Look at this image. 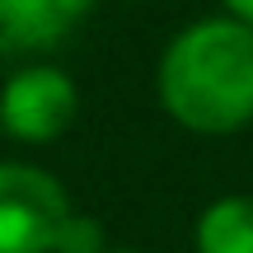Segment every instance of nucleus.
I'll use <instances>...</instances> for the list:
<instances>
[{
  "instance_id": "f257e3e1",
  "label": "nucleus",
  "mask_w": 253,
  "mask_h": 253,
  "mask_svg": "<svg viewBox=\"0 0 253 253\" xmlns=\"http://www.w3.org/2000/svg\"><path fill=\"white\" fill-rule=\"evenodd\" d=\"M160 108L183 131L230 136L253 122V28L211 14L169 38L155 71Z\"/></svg>"
},
{
  "instance_id": "f03ea898",
  "label": "nucleus",
  "mask_w": 253,
  "mask_h": 253,
  "mask_svg": "<svg viewBox=\"0 0 253 253\" xmlns=\"http://www.w3.org/2000/svg\"><path fill=\"white\" fill-rule=\"evenodd\" d=\"M71 220L75 207L56 173L0 160V253H61Z\"/></svg>"
},
{
  "instance_id": "7ed1b4c3",
  "label": "nucleus",
  "mask_w": 253,
  "mask_h": 253,
  "mask_svg": "<svg viewBox=\"0 0 253 253\" xmlns=\"http://www.w3.org/2000/svg\"><path fill=\"white\" fill-rule=\"evenodd\" d=\"M80 94L61 66H24L0 89V126L24 145H47L75 122Z\"/></svg>"
},
{
  "instance_id": "20e7f679",
  "label": "nucleus",
  "mask_w": 253,
  "mask_h": 253,
  "mask_svg": "<svg viewBox=\"0 0 253 253\" xmlns=\"http://www.w3.org/2000/svg\"><path fill=\"white\" fill-rule=\"evenodd\" d=\"M94 0H0V56L52 52L75 33Z\"/></svg>"
},
{
  "instance_id": "39448f33",
  "label": "nucleus",
  "mask_w": 253,
  "mask_h": 253,
  "mask_svg": "<svg viewBox=\"0 0 253 253\" xmlns=\"http://www.w3.org/2000/svg\"><path fill=\"white\" fill-rule=\"evenodd\" d=\"M192 249L197 253H253V197L249 192H230V197L211 202L197 216Z\"/></svg>"
},
{
  "instance_id": "423d86ee",
  "label": "nucleus",
  "mask_w": 253,
  "mask_h": 253,
  "mask_svg": "<svg viewBox=\"0 0 253 253\" xmlns=\"http://www.w3.org/2000/svg\"><path fill=\"white\" fill-rule=\"evenodd\" d=\"M225 5V14L230 19H239V24H249L253 28V0H220Z\"/></svg>"
},
{
  "instance_id": "0eeeda50",
  "label": "nucleus",
  "mask_w": 253,
  "mask_h": 253,
  "mask_svg": "<svg viewBox=\"0 0 253 253\" xmlns=\"http://www.w3.org/2000/svg\"><path fill=\"white\" fill-rule=\"evenodd\" d=\"M103 253H141V249H103Z\"/></svg>"
}]
</instances>
